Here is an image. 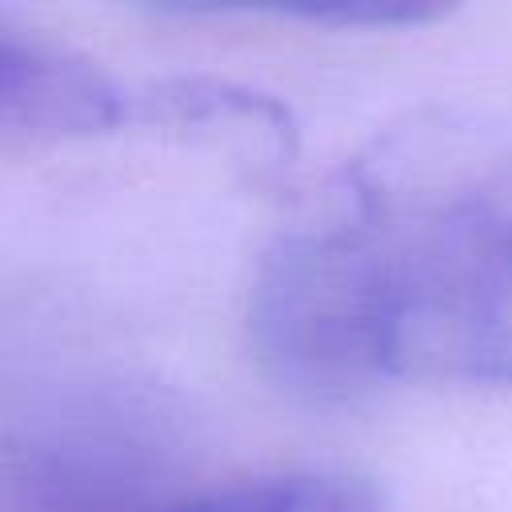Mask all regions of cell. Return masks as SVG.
Returning a JSON list of instances; mask_svg holds the SVG:
<instances>
[{"label":"cell","mask_w":512,"mask_h":512,"mask_svg":"<svg viewBox=\"0 0 512 512\" xmlns=\"http://www.w3.org/2000/svg\"><path fill=\"white\" fill-rule=\"evenodd\" d=\"M124 116L120 88L40 36L0 28V140L36 144L92 136Z\"/></svg>","instance_id":"obj_3"},{"label":"cell","mask_w":512,"mask_h":512,"mask_svg":"<svg viewBox=\"0 0 512 512\" xmlns=\"http://www.w3.org/2000/svg\"><path fill=\"white\" fill-rule=\"evenodd\" d=\"M372 232L388 380L512 384V208L416 204Z\"/></svg>","instance_id":"obj_1"},{"label":"cell","mask_w":512,"mask_h":512,"mask_svg":"<svg viewBox=\"0 0 512 512\" xmlns=\"http://www.w3.org/2000/svg\"><path fill=\"white\" fill-rule=\"evenodd\" d=\"M140 512H384V496L368 476L300 468L212 484Z\"/></svg>","instance_id":"obj_4"},{"label":"cell","mask_w":512,"mask_h":512,"mask_svg":"<svg viewBox=\"0 0 512 512\" xmlns=\"http://www.w3.org/2000/svg\"><path fill=\"white\" fill-rule=\"evenodd\" d=\"M248 328L268 372L308 396L340 400L388 380L372 224L276 240L252 280Z\"/></svg>","instance_id":"obj_2"},{"label":"cell","mask_w":512,"mask_h":512,"mask_svg":"<svg viewBox=\"0 0 512 512\" xmlns=\"http://www.w3.org/2000/svg\"><path fill=\"white\" fill-rule=\"evenodd\" d=\"M444 4L428 0H328V4H308V8H288V16L316 20V24H340V28H404V24H424L436 20Z\"/></svg>","instance_id":"obj_5"}]
</instances>
